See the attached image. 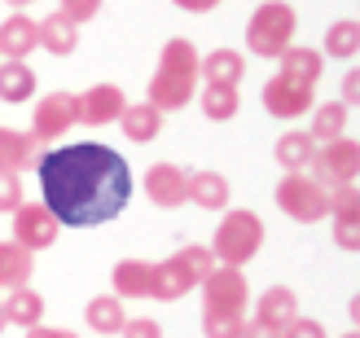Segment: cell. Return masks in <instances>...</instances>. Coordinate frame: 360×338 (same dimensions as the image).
Listing matches in <instances>:
<instances>
[{
  "mask_svg": "<svg viewBox=\"0 0 360 338\" xmlns=\"http://www.w3.org/2000/svg\"><path fill=\"white\" fill-rule=\"evenodd\" d=\"M35 176H40L49 216L66 228H97L115 220L132 198L128 158H119L101 141H75V145L40 154Z\"/></svg>",
  "mask_w": 360,
  "mask_h": 338,
  "instance_id": "6da1fadb",
  "label": "cell"
},
{
  "mask_svg": "<svg viewBox=\"0 0 360 338\" xmlns=\"http://www.w3.org/2000/svg\"><path fill=\"white\" fill-rule=\"evenodd\" d=\"M193 84H198V48H193V40L176 35V40H167L163 53H158V70L150 79V97L146 101L158 115L180 110V105H189Z\"/></svg>",
  "mask_w": 360,
  "mask_h": 338,
  "instance_id": "7a4b0ae2",
  "label": "cell"
},
{
  "mask_svg": "<svg viewBox=\"0 0 360 338\" xmlns=\"http://www.w3.org/2000/svg\"><path fill=\"white\" fill-rule=\"evenodd\" d=\"M215 268L207 246H180V251L163 264H150V299H185L193 286H202V277Z\"/></svg>",
  "mask_w": 360,
  "mask_h": 338,
  "instance_id": "3957f363",
  "label": "cell"
},
{
  "mask_svg": "<svg viewBox=\"0 0 360 338\" xmlns=\"http://www.w3.org/2000/svg\"><path fill=\"white\" fill-rule=\"evenodd\" d=\"M264 246V220L255 211H229V216L215 224V238H211V259L224 264V268H242L259 255Z\"/></svg>",
  "mask_w": 360,
  "mask_h": 338,
  "instance_id": "277c9868",
  "label": "cell"
},
{
  "mask_svg": "<svg viewBox=\"0 0 360 338\" xmlns=\"http://www.w3.org/2000/svg\"><path fill=\"white\" fill-rule=\"evenodd\" d=\"M295 40V9L285 0H268L250 13L246 22V48L259 53V58H281Z\"/></svg>",
  "mask_w": 360,
  "mask_h": 338,
  "instance_id": "5b68a950",
  "label": "cell"
},
{
  "mask_svg": "<svg viewBox=\"0 0 360 338\" xmlns=\"http://www.w3.org/2000/svg\"><path fill=\"white\" fill-rule=\"evenodd\" d=\"M277 207L299 224H321L330 216V189H321L308 171H285L277 185Z\"/></svg>",
  "mask_w": 360,
  "mask_h": 338,
  "instance_id": "8992f818",
  "label": "cell"
},
{
  "mask_svg": "<svg viewBox=\"0 0 360 338\" xmlns=\"http://www.w3.org/2000/svg\"><path fill=\"white\" fill-rule=\"evenodd\" d=\"M356 171H360V145L352 136H338V141H330V145H316L312 163H308V176L321 189L356 185Z\"/></svg>",
  "mask_w": 360,
  "mask_h": 338,
  "instance_id": "52a82bcc",
  "label": "cell"
},
{
  "mask_svg": "<svg viewBox=\"0 0 360 338\" xmlns=\"http://www.w3.org/2000/svg\"><path fill=\"white\" fill-rule=\"evenodd\" d=\"M246 304H250V286H246L242 268L215 264V268L202 277V312H238V316H246Z\"/></svg>",
  "mask_w": 360,
  "mask_h": 338,
  "instance_id": "ba28073f",
  "label": "cell"
},
{
  "mask_svg": "<svg viewBox=\"0 0 360 338\" xmlns=\"http://www.w3.org/2000/svg\"><path fill=\"white\" fill-rule=\"evenodd\" d=\"M264 110L273 115V119H299V115H308L312 110V101H316V88L312 84H303V79H290V75H277L264 84Z\"/></svg>",
  "mask_w": 360,
  "mask_h": 338,
  "instance_id": "9c48e42d",
  "label": "cell"
},
{
  "mask_svg": "<svg viewBox=\"0 0 360 338\" xmlns=\"http://www.w3.org/2000/svg\"><path fill=\"white\" fill-rule=\"evenodd\" d=\"M58 233H62V224L49 216V207L44 202H22L13 211V242L22 246V251H49L53 242H58Z\"/></svg>",
  "mask_w": 360,
  "mask_h": 338,
  "instance_id": "30bf717a",
  "label": "cell"
},
{
  "mask_svg": "<svg viewBox=\"0 0 360 338\" xmlns=\"http://www.w3.org/2000/svg\"><path fill=\"white\" fill-rule=\"evenodd\" d=\"M79 123L75 115V93H49L35 101V119H31V136H35V145L40 141H58L66 136L70 128Z\"/></svg>",
  "mask_w": 360,
  "mask_h": 338,
  "instance_id": "8fae6325",
  "label": "cell"
},
{
  "mask_svg": "<svg viewBox=\"0 0 360 338\" xmlns=\"http://www.w3.org/2000/svg\"><path fill=\"white\" fill-rule=\"evenodd\" d=\"M146 193H150V202L163 207V211L185 207L189 202V171L176 167V163H154L146 171Z\"/></svg>",
  "mask_w": 360,
  "mask_h": 338,
  "instance_id": "7c38bea8",
  "label": "cell"
},
{
  "mask_svg": "<svg viewBox=\"0 0 360 338\" xmlns=\"http://www.w3.org/2000/svg\"><path fill=\"white\" fill-rule=\"evenodd\" d=\"M123 110H128V101H123V88H115V84H93L88 93L75 97V115H79V123H93V128L119 123Z\"/></svg>",
  "mask_w": 360,
  "mask_h": 338,
  "instance_id": "4fadbf2b",
  "label": "cell"
},
{
  "mask_svg": "<svg viewBox=\"0 0 360 338\" xmlns=\"http://www.w3.org/2000/svg\"><path fill=\"white\" fill-rule=\"evenodd\" d=\"M330 216H334V242L343 251H356L360 246V193L356 185H343V189H330Z\"/></svg>",
  "mask_w": 360,
  "mask_h": 338,
  "instance_id": "5bb4252c",
  "label": "cell"
},
{
  "mask_svg": "<svg viewBox=\"0 0 360 338\" xmlns=\"http://www.w3.org/2000/svg\"><path fill=\"white\" fill-rule=\"evenodd\" d=\"M40 48V27L27 13H13L0 22V62H22L27 53Z\"/></svg>",
  "mask_w": 360,
  "mask_h": 338,
  "instance_id": "9a60e30c",
  "label": "cell"
},
{
  "mask_svg": "<svg viewBox=\"0 0 360 338\" xmlns=\"http://www.w3.org/2000/svg\"><path fill=\"white\" fill-rule=\"evenodd\" d=\"M198 75L207 79V88H238L246 75V58L238 48H211L207 58H198Z\"/></svg>",
  "mask_w": 360,
  "mask_h": 338,
  "instance_id": "2e32d148",
  "label": "cell"
},
{
  "mask_svg": "<svg viewBox=\"0 0 360 338\" xmlns=\"http://www.w3.org/2000/svg\"><path fill=\"white\" fill-rule=\"evenodd\" d=\"M295 316H299V299L285 286H273V290H264V299H255V325L273 330V334H281Z\"/></svg>",
  "mask_w": 360,
  "mask_h": 338,
  "instance_id": "e0dca14e",
  "label": "cell"
},
{
  "mask_svg": "<svg viewBox=\"0 0 360 338\" xmlns=\"http://www.w3.org/2000/svg\"><path fill=\"white\" fill-rule=\"evenodd\" d=\"M0 316H5V325H22V330H35L44 316V299L35 294L31 286H18L9 294H0Z\"/></svg>",
  "mask_w": 360,
  "mask_h": 338,
  "instance_id": "ac0fdd59",
  "label": "cell"
},
{
  "mask_svg": "<svg viewBox=\"0 0 360 338\" xmlns=\"http://www.w3.org/2000/svg\"><path fill=\"white\" fill-rule=\"evenodd\" d=\"M35 158H40V150H35L31 132L0 128V171H18V176H22V167H35Z\"/></svg>",
  "mask_w": 360,
  "mask_h": 338,
  "instance_id": "d6986e66",
  "label": "cell"
},
{
  "mask_svg": "<svg viewBox=\"0 0 360 338\" xmlns=\"http://www.w3.org/2000/svg\"><path fill=\"white\" fill-rule=\"evenodd\" d=\"M115 299H150V264L146 259H119L110 268Z\"/></svg>",
  "mask_w": 360,
  "mask_h": 338,
  "instance_id": "ffe728a7",
  "label": "cell"
},
{
  "mask_svg": "<svg viewBox=\"0 0 360 338\" xmlns=\"http://www.w3.org/2000/svg\"><path fill=\"white\" fill-rule=\"evenodd\" d=\"M40 48L44 53H53V58H66V53H75V44H79V27L70 22V18H62V13H49V18H40Z\"/></svg>",
  "mask_w": 360,
  "mask_h": 338,
  "instance_id": "44dd1931",
  "label": "cell"
},
{
  "mask_svg": "<svg viewBox=\"0 0 360 338\" xmlns=\"http://www.w3.org/2000/svg\"><path fill=\"white\" fill-rule=\"evenodd\" d=\"M189 202L202 211H224L229 207V181L220 171H189Z\"/></svg>",
  "mask_w": 360,
  "mask_h": 338,
  "instance_id": "7402d4cb",
  "label": "cell"
},
{
  "mask_svg": "<svg viewBox=\"0 0 360 338\" xmlns=\"http://www.w3.org/2000/svg\"><path fill=\"white\" fill-rule=\"evenodd\" d=\"M119 128H123V136H128V141L146 145V141H154L158 132H163V115H158L150 101H141V105H128V110L119 115Z\"/></svg>",
  "mask_w": 360,
  "mask_h": 338,
  "instance_id": "603a6c76",
  "label": "cell"
},
{
  "mask_svg": "<svg viewBox=\"0 0 360 338\" xmlns=\"http://www.w3.org/2000/svg\"><path fill=\"white\" fill-rule=\"evenodd\" d=\"M281 75H290V79H303V84H312L321 79V70H326V58H321V48H303V44H290L281 53Z\"/></svg>",
  "mask_w": 360,
  "mask_h": 338,
  "instance_id": "cb8c5ba5",
  "label": "cell"
},
{
  "mask_svg": "<svg viewBox=\"0 0 360 338\" xmlns=\"http://www.w3.org/2000/svg\"><path fill=\"white\" fill-rule=\"evenodd\" d=\"M31 273H35L31 251H22L18 242H0V290H18V286H27Z\"/></svg>",
  "mask_w": 360,
  "mask_h": 338,
  "instance_id": "d4e9b609",
  "label": "cell"
},
{
  "mask_svg": "<svg viewBox=\"0 0 360 338\" xmlns=\"http://www.w3.org/2000/svg\"><path fill=\"white\" fill-rule=\"evenodd\" d=\"M35 97V70L27 62H0V101H31Z\"/></svg>",
  "mask_w": 360,
  "mask_h": 338,
  "instance_id": "484cf974",
  "label": "cell"
},
{
  "mask_svg": "<svg viewBox=\"0 0 360 338\" xmlns=\"http://www.w3.org/2000/svg\"><path fill=\"white\" fill-rule=\"evenodd\" d=\"M84 316H88V330H93V334H119L123 321H128V316H123V299H115V294L88 299Z\"/></svg>",
  "mask_w": 360,
  "mask_h": 338,
  "instance_id": "4316f807",
  "label": "cell"
},
{
  "mask_svg": "<svg viewBox=\"0 0 360 338\" xmlns=\"http://www.w3.org/2000/svg\"><path fill=\"white\" fill-rule=\"evenodd\" d=\"M343 132H347V105L343 101L316 105V119H312V128H308V136L316 141V145H330V141H338Z\"/></svg>",
  "mask_w": 360,
  "mask_h": 338,
  "instance_id": "83f0119b",
  "label": "cell"
},
{
  "mask_svg": "<svg viewBox=\"0 0 360 338\" xmlns=\"http://www.w3.org/2000/svg\"><path fill=\"white\" fill-rule=\"evenodd\" d=\"M277 163L285 167V171H308V163H312V154H316V141L308 136V132H285L281 141H277Z\"/></svg>",
  "mask_w": 360,
  "mask_h": 338,
  "instance_id": "f1b7e54d",
  "label": "cell"
},
{
  "mask_svg": "<svg viewBox=\"0 0 360 338\" xmlns=\"http://www.w3.org/2000/svg\"><path fill=\"white\" fill-rule=\"evenodd\" d=\"M356 48H360V27H356V18H334V27L326 31V48H321V58H356Z\"/></svg>",
  "mask_w": 360,
  "mask_h": 338,
  "instance_id": "f546056e",
  "label": "cell"
},
{
  "mask_svg": "<svg viewBox=\"0 0 360 338\" xmlns=\"http://www.w3.org/2000/svg\"><path fill=\"white\" fill-rule=\"evenodd\" d=\"M238 105H242L238 88H202V115L211 123H229L233 115H238Z\"/></svg>",
  "mask_w": 360,
  "mask_h": 338,
  "instance_id": "4dcf8cb0",
  "label": "cell"
},
{
  "mask_svg": "<svg viewBox=\"0 0 360 338\" xmlns=\"http://www.w3.org/2000/svg\"><path fill=\"white\" fill-rule=\"evenodd\" d=\"M246 316L238 312H202V334L207 338H242Z\"/></svg>",
  "mask_w": 360,
  "mask_h": 338,
  "instance_id": "1f68e13d",
  "label": "cell"
},
{
  "mask_svg": "<svg viewBox=\"0 0 360 338\" xmlns=\"http://www.w3.org/2000/svg\"><path fill=\"white\" fill-rule=\"evenodd\" d=\"M22 202H27L22 176H18V171H0V216H13Z\"/></svg>",
  "mask_w": 360,
  "mask_h": 338,
  "instance_id": "d6a6232c",
  "label": "cell"
},
{
  "mask_svg": "<svg viewBox=\"0 0 360 338\" xmlns=\"http://www.w3.org/2000/svg\"><path fill=\"white\" fill-rule=\"evenodd\" d=\"M101 5H105V0H58V13L79 27V22H88V18H97Z\"/></svg>",
  "mask_w": 360,
  "mask_h": 338,
  "instance_id": "836d02e7",
  "label": "cell"
},
{
  "mask_svg": "<svg viewBox=\"0 0 360 338\" xmlns=\"http://www.w3.org/2000/svg\"><path fill=\"white\" fill-rule=\"evenodd\" d=\"M277 338H330V334H326V325H321V321H312V316H295V321L285 325Z\"/></svg>",
  "mask_w": 360,
  "mask_h": 338,
  "instance_id": "e575fe53",
  "label": "cell"
},
{
  "mask_svg": "<svg viewBox=\"0 0 360 338\" xmlns=\"http://www.w3.org/2000/svg\"><path fill=\"white\" fill-rule=\"evenodd\" d=\"M119 334H123V338H163L158 321H146V316H136V321H123Z\"/></svg>",
  "mask_w": 360,
  "mask_h": 338,
  "instance_id": "d590c367",
  "label": "cell"
},
{
  "mask_svg": "<svg viewBox=\"0 0 360 338\" xmlns=\"http://www.w3.org/2000/svg\"><path fill=\"white\" fill-rule=\"evenodd\" d=\"M356 97H360V75H356V70H347V79H343V105H347V110L356 105Z\"/></svg>",
  "mask_w": 360,
  "mask_h": 338,
  "instance_id": "8d00e7d4",
  "label": "cell"
},
{
  "mask_svg": "<svg viewBox=\"0 0 360 338\" xmlns=\"http://www.w3.org/2000/svg\"><path fill=\"white\" fill-rule=\"evenodd\" d=\"M176 9H185V13H211L215 5H220V0H172Z\"/></svg>",
  "mask_w": 360,
  "mask_h": 338,
  "instance_id": "74e56055",
  "label": "cell"
},
{
  "mask_svg": "<svg viewBox=\"0 0 360 338\" xmlns=\"http://www.w3.org/2000/svg\"><path fill=\"white\" fill-rule=\"evenodd\" d=\"M27 338H79V334H70V330H53V325H35V330H27Z\"/></svg>",
  "mask_w": 360,
  "mask_h": 338,
  "instance_id": "f35d334b",
  "label": "cell"
},
{
  "mask_svg": "<svg viewBox=\"0 0 360 338\" xmlns=\"http://www.w3.org/2000/svg\"><path fill=\"white\" fill-rule=\"evenodd\" d=\"M242 338H277V334H273V330H264V325H255V321H246Z\"/></svg>",
  "mask_w": 360,
  "mask_h": 338,
  "instance_id": "ab89813d",
  "label": "cell"
},
{
  "mask_svg": "<svg viewBox=\"0 0 360 338\" xmlns=\"http://www.w3.org/2000/svg\"><path fill=\"white\" fill-rule=\"evenodd\" d=\"M5 5H13V13H22V9L31 5V0H5Z\"/></svg>",
  "mask_w": 360,
  "mask_h": 338,
  "instance_id": "60d3db41",
  "label": "cell"
},
{
  "mask_svg": "<svg viewBox=\"0 0 360 338\" xmlns=\"http://www.w3.org/2000/svg\"><path fill=\"white\" fill-rule=\"evenodd\" d=\"M0 330H5V316H0Z\"/></svg>",
  "mask_w": 360,
  "mask_h": 338,
  "instance_id": "b9f144b4",
  "label": "cell"
},
{
  "mask_svg": "<svg viewBox=\"0 0 360 338\" xmlns=\"http://www.w3.org/2000/svg\"><path fill=\"white\" fill-rule=\"evenodd\" d=\"M343 338H356V334H343Z\"/></svg>",
  "mask_w": 360,
  "mask_h": 338,
  "instance_id": "7bdbcfd3",
  "label": "cell"
}]
</instances>
